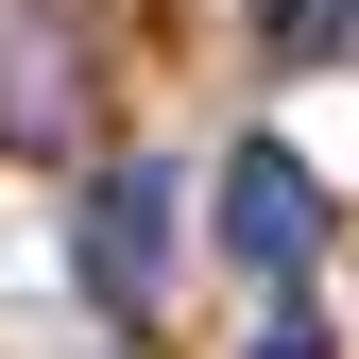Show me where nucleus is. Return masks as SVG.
I'll return each mask as SVG.
<instances>
[{
    "label": "nucleus",
    "instance_id": "1",
    "mask_svg": "<svg viewBox=\"0 0 359 359\" xmlns=\"http://www.w3.org/2000/svg\"><path fill=\"white\" fill-rule=\"evenodd\" d=\"M69 240H86V291L137 325V308L171 291V171H154V154H120L103 189H86V222H69Z\"/></svg>",
    "mask_w": 359,
    "mask_h": 359
},
{
    "label": "nucleus",
    "instance_id": "2",
    "mask_svg": "<svg viewBox=\"0 0 359 359\" xmlns=\"http://www.w3.org/2000/svg\"><path fill=\"white\" fill-rule=\"evenodd\" d=\"M222 240H240L257 274H308L325 189H308V154H291V137H240V154H222Z\"/></svg>",
    "mask_w": 359,
    "mask_h": 359
},
{
    "label": "nucleus",
    "instance_id": "3",
    "mask_svg": "<svg viewBox=\"0 0 359 359\" xmlns=\"http://www.w3.org/2000/svg\"><path fill=\"white\" fill-rule=\"evenodd\" d=\"M342 34H359V0H274V52L308 69V52H342Z\"/></svg>",
    "mask_w": 359,
    "mask_h": 359
},
{
    "label": "nucleus",
    "instance_id": "4",
    "mask_svg": "<svg viewBox=\"0 0 359 359\" xmlns=\"http://www.w3.org/2000/svg\"><path fill=\"white\" fill-rule=\"evenodd\" d=\"M257 359H325V325H308V308H274V325H257Z\"/></svg>",
    "mask_w": 359,
    "mask_h": 359
}]
</instances>
